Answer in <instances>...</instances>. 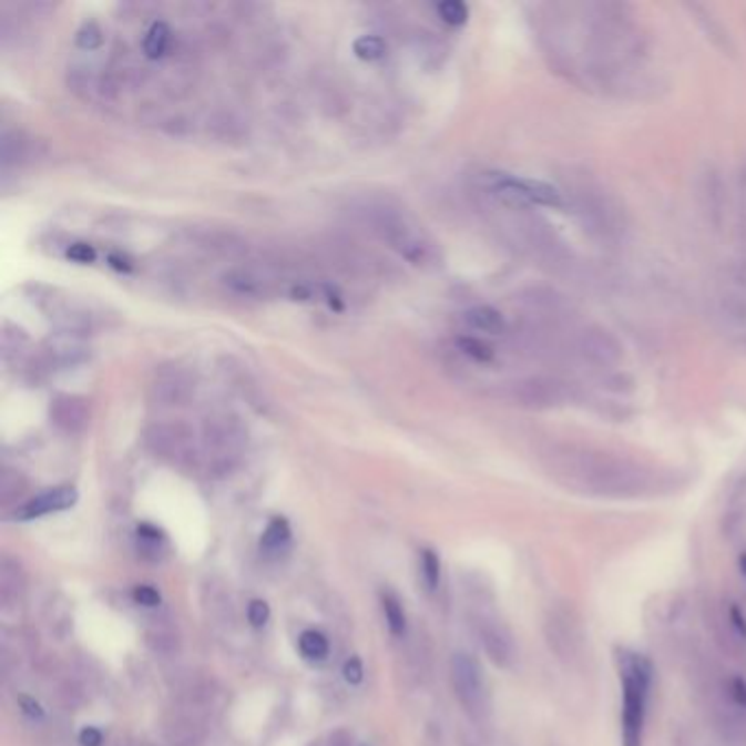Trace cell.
Instances as JSON below:
<instances>
[{
	"label": "cell",
	"instance_id": "obj_1",
	"mask_svg": "<svg viewBox=\"0 0 746 746\" xmlns=\"http://www.w3.org/2000/svg\"><path fill=\"white\" fill-rule=\"evenodd\" d=\"M532 27L550 69L584 92L635 99L660 83L653 38L626 2L534 4Z\"/></svg>",
	"mask_w": 746,
	"mask_h": 746
},
{
	"label": "cell",
	"instance_id": "obj_2",
	"mask_svg": "<svg viewBox=\"0 0 746 746\" xmlns=\"http://www.w3.org/2000/svg\"><path fill=\"white\" fill-rule=\"evenodd\" d=\"M543 469L556 484L586 498H653L672 487L664 471L584 444H550L543 451Z\"/></svg>",
	"mask_w": 746,
	"mask_h": 746
},
{
	"label": "cell",
	"instance_id": "obj_3",
	"mask_svg": "<svg viewBox=\"0 0 746 746\" xmlns=\"http://www.w3.org/2000/svg\"><path fill=\"white\" fill-rule=\"evenodd\" d=\"M355 219L381 244L395 249L416 267H436L442 256L438 244L415 217L392 200L368 197L352 206Z\"/></svg>",
	"mask_w": 746,
	"mask_h": 746
},
{
	"label": "cell",
	"instance_id": "obj_4",
	"mask_svg": "<svg viewBox=\"0 0 746 746\" xmlns=\"http://www.w3.org/2000/svg\"><path fill=\"white\" fill-rule=\"evenodd\" d=\"M617 667H620L622 696H624L622 746H642L651 683H653V665L637 653L620 651Z\"/></svg>",
	"mask_w": 746,
	"mask_h": 746
},
{
	"label": "cell",
	"instance_id": "obj_5",
	"mask_svg": "<svg viewBox=\"0 0 746 746\" xmlns=\"http://www.w3.org/2000/svg\"><path fill=\"white\" fill-rule=\"evenodd\" d=\"M712 314L718 331L746 348V258L732 256L716 276Z\"/></svg>",
	"mask_w": 746,
	"mask_h": 746
},
{
	"label": "cell",
	"instance_id": "obj_6",
	"mask_svg": "<svg viewBox=\"0 0 746 746\" xmlns=\"http://www.w3.org/2000/svg\"><path fill=\"white\" fill-rule=\"evenodd\" d=\"M543 637L550 653L563 662L572 665L581 662L584 651V633H582L581 617L572 604L559 602L552 604L543 620Z\"/></svg>",
	"mask_w": 746,
	"mask_h": 746
},
{
	"label": "cell",
	"instance_id": "obj_7",
	"mask_svg": "<svg viewBox=\"0 0 746 746\" xmlns=\"http://www.w3.org/2000/svg\"><path fill=\"white\" fill-rule=\"evenodd\" d=\"M449 672H451L453 694L460 701V705L476 718L484 716L489 709V692H487V681H484V672L480 664L467 653H456L451 657Z\"/></svg>",
	"mask_w": 746,
	"mask_h": 746
},
{
	"label": "cell",
	"instance_id": "obj_8",
	"mask_svg": "<svg viewBox=\"0 0 746 746\" xmlns=\"http://www.w3.org/2000/svg\"><path fill=\"white\" fill-rule=\"evenodd\" d=\"M202 438H204L206 451L211 456H215V462L217 464H228L231 460L237 458V453L246 444L248 431L237 416L219 412V415H211L204 420Z\"/></svg>",
	"mask_w": 746,
	"mask_h": 746
},
{
	"label": "cell",
	"instance_id": "obj_9",
	"mask_svg": "<svg viewBox=\"0 0 746 746\" xmlns=\"http://www.w3.org/2000/svg\"><path fill=\"white\" fill-rule=\"evenodd\" d=\"M147 449L171 462L186 464L195 460V433L184 422H154L145 429Z\"/></svg>",
	"mask_w": 746,
	"mask_h": 746
},
{
	"label": "cell",
	"instance_id": "obj_10",
	"mask_svg": "<svg viewBox=\"0 0 746 746\" xmlns=\"http://www.w3.org/2000/svg\"><path fill=\"white\" fill-rule=\"evenodd\" d=\"M195 395V377L184 370V368H163L156 372L152 388H150V399L159 408H182L186 406Z\"/></svg>",
	"mask_w": 746,
	"mask_h": 746
},
{
	"label": "cell",
	"instance_id": "obj_11",
	"mask_svg": "<svg viewBox=\"0 0 746 746\" xmlns=\"http://www.w3.org/2000/svg\"><path fill=\"white\" fill-rule=\"evenodd\" d=\"M712 721L716 734L732 746L746 743V709L738 707L727 692V683L721 685L712 698Z\"/></svg>",
	"mask_w": 746,
	"mask_h": 746
},
{
	"label": "cell",
	"instance_id": "obj_12",
	"mask_svg": "<svg viewBox=\"0 0 746 746\" xmlns=\"http://www.w3.org/2000/svg\"><path fill=\"white\" fill-rule=\"evenodd\" d=\"M90 352H88L83 337L71 335V333H55L42 344V352L38 359L42 368L58 370V368H71V366L82 364Z\"/></svg>",
	"mask_w": 746,
	"mask_h": 746
},
{
	"label": "cell",
	"instance_id": "obj_13",
	"mask_svg": "<svg viewBox=\"0 0 746 746\" xmlns=\"http://www.w3.org/2000/svg\"><path fill=\"white\" fill-rule=\"evenodd\" d=\"M49 418L62 433L78 436L90 425V406L82 397L60 395L51 401Z\"/></svg>",
	"mask_w": 746,
	"mask_h": 746
},
{
	"label": "cell",
	"instance_id": "obj_14",
	"mask_svg": "<svg viewBox=\"0 0 746 746\" xmlns=\"http://www.w3.org/2000/svg\"><path fill=\"white\" fill-rule=\"evenodd\" d=\"M78 503V491L73 487H58L51 489L38 498L29 499L27 503H22L20 508H16L13 519L18 521H31L51 512H62L69 510Z\"/></svg>",
	"mask_w": 746,
	"mask_h": 746
},
{
	"label": "cell",
	"instance_id": "obj_15",
	"mask_svg": "<svg viewBox=\"0 0 746 746\" xmlns=\"http://www.w3.org/2000/svg\"><path fill=\"white\" fill-rule=\"evenodd\" d=\"M222 285L231 294L242 296V298H249V300H263V298H269L274 294V287H272L269 278H265L256 269H244V267L228 269L222 276Z\"/></svg>",
	"mask_w": 746,
	"mask_h": 746
},
{
	"label": "cell",
	"instance_id": "obj_16",
	"mask_svg": "<svg viewBox=\"0 0 746 746\" xmlns=\"http://www.w3.org/2000/svg\"><path fill=\"white\" fill-rule=\"evenodd\" d=\"M707 626L712 629L714 642L725 655H729L732 660H743L746 637L734 626L729 611H714L712 615H707Z\"/></svg>",
	"mask_w": 746,
	"mask_h": 746
},
{
	"label": "cell",
	"instance_id": "obj_17",
	"mask_svg": "<svg viewBox=\"0 0 746 746\" xmlns=\"http://www.w3.org/2000/svg\"><path fill=\"white\" fill-rule=\"evenodd\" d=\"M480 642L491 657L493 664L499 667H508L514 660V646L510 633L495 622V620H482L480 622Z\"/></svg>",
	"mask_w": 746,
	"mask_h": 746
},
{
	"label": "cell",
	"instance_id": "obj_18",
	"mask_svg": "<svg viewBox=\"0 0 746 746\" xmlns=\"http://www.w3.org/2000/svg\"><path fill=\"white\" fill-rule=\"evenodd\" d=\"M222 370H224L226 379L233 384V388L239 392V397L246 399L256 412H265L267 410V401H265L263 390L258 388L256 379L249 375L242 364H235L233 359H228V364Z\"/></svg>",
	"mask_w": 746,
	"mask_h": 746
},
{
	"label": "cell",
	"instance_id": "obj_19",
	"mask_svg": "<svg viewBox=\"0 0 746 746\" xmlns=\"http://www.w3.org/2000/svg\"><path fill=\"white\" fill-rule=\"evenodd\" d=\"M33 143L27 134L18 130H4L0 136V165L2 168L22 165L29 161Z\"/></svg>",
	"mask_w": 746,
	"mask_h": 746
},
{
	"label": "cell",
	"instance_id": "obj_20",
	"mask_svg": "<svg viewBox=\"0 0 746 746\" xmlns=\"http://www.w3.org/2000/svg\"><path fill=\"white\" fill-rule=\"evenodd\" d=\"M464 325L471 331L484 333L489 337H503L508 331V323L503 318V314L498 311L495 307H473L464 314Z\"/></svg>",
	"mask_w": 746,
	"mask_h": 746
},
{
	"label": "cell",
	"instance_id": "obj_21",
	"mask_svg": "<svg viewBox=\"0 0 746 746\" xmlns=\"http://www.w3.org/2000/svg\"><path fill=\"white\" fill-rule=\"evenodd\" d=\"M69 85L83 101H96L108 94V82L103 75H96L92 69H73L69 73Z\"/></svg>",
	"mask_w": 746,
	"mask_h": 746
},
{
	"label": "cell",
	"instance_id": "obj_22",
	"mask_svg": "<svg viewBox=\"0 0 746 746\" xmlns=\"http://www.w3.org/2000/svg\"><path fill=\"white\" fill-rule=\"evenodd\" d=\"M736 256L746 258V161L736 177Z\"/></svg>",
	"mask_w": 746,
	"mask_h": 746
},
{
	"label": "cell",
	"instance_id": "obj_23",
	"mask_svg": "<svg viewBox=\"0 0 746 746\" xmlns=\"http://www.w3.org/2000/svg\"><path fill=\"white\" fill-rule=\"evenodd\" d=\"M171 44V29L166 22H154L143 40V53L150 58V60H159L163 58Z\"/></svg>",
	"mask_w": 746,
	"mask_h": 746
},
{
	"label": "cell",
	"instance_id": "obj_24",
	"mask_svg": "<svg viewBox=\"0 0 746 746\" xmlns=\"http://www.w3.org/2000/svg\"><path fill=\"white\" fill-rule=\"evenodd\" d=\"M352 51H355V55H357L359 60H364V62H377V60L386 58V53H388V44H386L384 38H379V35H361V38L355 40Z\"/></svg>",
	"mask_w": 746,
	"mask_h": 746
},
{
	"label": "cell",
	"instance_id": "obj_25",
	"mask_svg": "<svg viewBox=\"0 0 746 746\" xmlns=\"http://www.w3.org/2000/svg\"><path fill=\"white\" fill-rule=\"evenodd\" d=\"M381 604H384V613H386V622H388L390 633L401 637L406 633V613H403V606H401L399 597L395 593H384Z\"/></svg>",
	"mask_w": 746,
	"mask_h": 746
},
{
	"label": "cell",
	"instance_id": "obj_26",
	"mask_svg": "<svg viewBox=\"0 0 746 746\" xmlns=\"http://www.w3.org/2000/svg\"><path fill=\"white\" fill-rule=\"evenodd\" d=\"M298 648L307 660H325L329 655V640L318 631H305L298 640Z\"/></svg>",
	"mask_w": 746,
	"mask_h": 746
},
{
	"label": "cell",
	"instance_id": "obj_27",
	"mask_svg": "<svg viewBox=\"0 0 746 746\" xmlns=\"http://www.w3.org/2000/svg\"><path fill=\"white\" fill-rule=\"evenodd\" d=\"M289 536H292L289 523L283 517H276L265 528V532L260 536V548L263 550H278V548H283L289 541Z\"/></svg>",
	"mask_w": 746,
	"mask_h": 746
},
{
	"label": "cell",
	"instance_id": "obj_28",
	"mask_svg": "<svg viewBox=\"0 0 746 746\" xmlns=\"http://www.w3.org/2000/svg\"><path fill=\"white\" fill-rule=\"evenodd\" d=\"M24 491H27L24 478L18 471L2 469V473H0V498H2V501L20 498Z\"/></svg>",
	"mask_w": 746,
	"mask_h": 746
},
{
	"label": "cell",
	"instance_id": "obj_29",
	"mask_svg": "<svg viewBox=\"0 0 746 746\" xmlns=\"http://www.w3.org/2000/svg\"><path fill=\"white\" fill-rule=\"evenodd\" d=\"M438 16L442 18V22H447L451 27H460L469 18V7L460 0H444V2L438 4Z\"/></svg>",
	"mask_w": 746,
	"mask_h": 746
},
{
	"label": "cell",
	"instance_id": "obj_30",
	"mask_svg": "<svg viewBox=\"0 0 746 746\" xmlns=\"http://www.w3.org/2000/svg\"><path fill=\"white\" fill-rule=\"evenodd\" d=\"M420 568H422V579L429 589H436L440 582V559L433 550H422V559H420Z\"/></svg>",
	"mask_w": 746,
	"mask_h": 746
},
{
	"label": "cell",
	"instance_id": "obj_31",
	"mask_svg": "<svg viewBox=\"0 0 746 746\" xmlns=\"http://www.w3.org/2000/svg\"><path fill=\"white\" fill-rule=\"evenodd\" d=\"M75 42H78V47L83 49V51H94V49L101 47V42H103V33H101V29H99L94 22H85L82 29L78 31Z\"/></svg>",
	"mask_w": 746,
	"mask_h": 746
},
{
	"label": "cell",
	"instance_id": "obj_32",
	"mask_svg": "<svg viewBox=\"0 0 746 746\" xmlns=\"http://www.w3.org/2000/svg\"><path fill=\"white\" fill-rule=\"evenodd\" d=\"M248 620L254 629L265 626L267 620H269V606H267V602H263V600H252L248 606Z\"/></svg>",
	"mask_w": 746,
	"mask_h": 746
},
{
	"label": "cell",
	"instance_id": "obj_33",
	"mask_svg": "<svg viewBox=\"0 0 746 746\" xmlns=\"http://www.w3.org/2000/svg\"><path fill=\"white\" fill-rule=\"evenodd\" d=\"M134 600L136 604H143V606H159L161 604V593L154 589V586H136L134 589Z\"/></svg>",
	"mask_w": 746,
	"mask_h": 746
},
{
	"label": "cell",
	"instance_id": "obj_34",
	"mask_svg": "<svg viewBox=\"0 0 746 746\" xmlns=\"http://www.w3.org/2000/svg\"><path fill=\"white\" fill-rule=\"evenodd\" d=\"M727 692H729V696L734 698V703L738 705V707H743V709H746V681L745 678H740V676H736V678H732V681H727Z\"/></svg>",
	"mask_w": 746,
	"mask_h": 746
},
{
	"label": "cell",
	"instance_id": "obj_35",
	"mask_svg": "<svg viewBox=\"0 0 746 746\" xmlns=\"http://www.w3.org/2000/svg\"><path fill=\"white\" fill-rule=\"evenodd\" d=\"M69 258L75 260V263L88 265V263H94L96 252H94L92 246H88V244H73V246L69 248Z\"/></svg>",
	"mask_w": 746,
	"mask_h": 746
},
{
	"label": "cell",
	"instance_id": "obj_36",
	"mask_svg": "<svg viewBox=\"0 0 746 746\" xmlns=\"http://www.w3.org/2000/svg\"><path fill=\"white\" fill-rule=\"evenodd\" d=\"M344 676H346V681L352 683V685L361 683V678H364V665H361V662H359L357 657H350V660L346 662V665H344Z\"/></svg>",
	"mask_w": 746,
	"mask_h": 746
},
{
	"label": "cell",
	"instance_id": "obj_37",
	"mask_svg": "<svg viewBox=\"0 0 746 746\" xmlns=\"http://www.w3.org/2000/svg\"><path fill=\"white\" fill-rule=\"evenodd\" d=\"M20 705H22V712L27 716H31V718H42L44 716L42 707L33 698H29V696H20Z\"/></svg>",
	"mask_w": 746,
	"mask_h": 746
},
{
	"label": "cell",
	"instance_id": "obj_38",
	"mask_svg": "<svg viewBox=\"0 0 746 746\" xmlns=\"http://www.w3.org/2000/svg\"><path fill=\"white\" fill-rule=\"evenodd\" d=\"M80 743H82L83 746H101L103 736H101L99 729H94V727H85L82 734H80Z\"/></svg>",
	"mask_w": 746,
	"mask_h": 746
},
{
	"label": "cell",
	"instance_id": "obj_39",
	"mask_svg": "<svg viewBox=\"0 0 746 746\" xmlns=\"http://www.w3.org/2000/svg\"><path fill=\"white\" fill-rule=\"evenodd\" d=\"M333 746H350V738L344 732H339L333 736Z\"/></svg>",
	"mask_w": 746,
	"mask_h": 746
},
{
	"label": "cell",
	"instance_id": "obj_40",
	"mask_svg": "<svg viewBox=\"0 0 746 746\" xmlns=\"http://www.w3.org/2000/svg\"><path fill=\"white\" fill-rule=\"evenodd\" d=\"M366 746H368V745H366Z\"/></svg>",
	"mask_w": 746,
	"mask_h": 746
}]
</instances>
